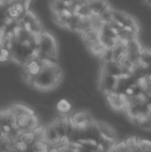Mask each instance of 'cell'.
<instances>
[{
  "label": "cell",
  "instance_id": "5b68a950",
  "mask_svg": "<svg viewBox=\"0 0 151 152\" xmlns=\"http://www.w3.org/2000/svg\"><path fill=\"white\" fill-rule=\"evenodd\" d=\"M100 72L106 73V74H109V75H111L114 77H120L123 76L122 67L120 66V64L117 61H114V60L102 61Z\"/></svg>",
  "mask_w": 151,
  "mask_h": 152
},
{
  "label": "cell",
  "instance_id": "3957f363",
  "mask_svg": "<svg viewBox=\"0 0 151 152\" xmlns=\"http://www.w3.org/2000/svg\"><path fill=\"white\" fill-rule=\"evenodd\" d=\"M118 80H119V77H114L106 73L100 72L98 86H99L101 92L103 94V95L108 93L117 91Z\"/></svg>",
  "mask_w": 151,
  "mask_h": 152
},
{
  "label": "cell",
  "instance_id": "52a82bcc",
  "mask_svg": "<svg viewBox=\"0 0 151 152\" xmlns=\"http://www.w3.org/2000/svg\"><path fill=\"white\" fill-rule=\"evenodd\" d=\"M54 109L59 115L69 116L73 112V103L69 98H61L56 102Z\"/></svg>",
  "mask_w": 151,
  "mask_h": 152
},
{
  "label": "cell",
  "instance_id": "2e32d148",
  "mask_svg": "<svg viewBox=\"0 0 151 152\" xmlns=\"http://www.w3.org/2000/svg\"><path fill=\"white\" fill-rule=\"evenodd\" d=\"M145 1H146V3H148V4H151V0H145Z\"/></svg>",
  "mask_w": 151,
  "mask_h": 152
},
{
  "label": "cell",
  "instance_id": "30bf717a",
  "mask_svg": "<svg viewBox=\"0 0 151 152\" xmlns=\"http://www.w3.org/2000/svg\"><path fill=\"white\" fill-rule=\"evenodd\" d=\"M126 54V48L125 42L117 40L116 45L112 47V57L114 61H119L124 55Z\"/></svg>",
  "mask_w": 151,
  "mask_h": 152
},
{
  "label": "cell",
  "instance_id": "4fadbf2b",
  "mask_svg": "<svg viewBox=\"0 0 151 152\" xmlns=\"http://www.w3.org/2000/svg\"><path fill=\"white\" fill-rule=\"evenodd\" d=\"M28 151H49V143L45 141L36 140L30 146Z\"/></svg>",
  "mask_w": 151,
  "mask_h": 152
},
{
  "label": "cell",
  "instance_id": "7a4b0ae2",
  "mask_svg": "<svg viewBox=\"0 0 151 152\" xmlns=\"http://www.w3.org/2000/svg\"><path fill=\"white\" fill-rule=\"evenodd\" d=\"M15 125L20 131H33L39 126V120L36 114L23 113L15 117Z\"/></svg>",
  "mask_w": 151,
  "mask_h": 152
},
{
  "label": "cell",
  "instance_id": "277c9868",
  "mask_svg": "<svg viewBox=\"0 0 151 152\" xmlns=\"http://www.w3.org/2000/svg\"><path fill=\"white\" fill-rule=\"evenodd\" d=\"M69 118L78 127H85L95 120L93 114L89 110L83 109L73 111L69 115Z\"/></svg>",
  "mask_w": 151,
  "mask_h": 152
},
{
  "label": "cell",
  "instance_id": "8992f818",
  "mask_svg": "<svg viewBox=\"0 0 151 152\" xmlns=\"http://www.w3.org/2000/svg\"><path fill=\"white\" fill-rule=\"evenodd\" d=\"M86 50L93 55L98 59H101L103 55L104 52L106 51L107 47L100 41V40H93V41H83Z\"/></svg>",
  "mask_w": 151,
  "mask_h": 152
},
{
  "label": "cell",
  "instance_id": "5bb4252c",
  "mask_svg": "<svg viewBox=\"0 0 151 152\" xmlns=\"http://www.w3.org/2000/svg\"><path fill=\"white\" fill-rule=\"evenodd\" d=\"M141 61L147 67L151 68V49H142L141 53Z\"/></svg>",
  "mask_w": 151,
  "mask_h": 152
},
{
  "label": "cell",
  "instance_id": "6da1fadb",
  "mask_svg": "<svg viewBox=\"0 0 151 152\" xmlns=\"http://www.w3.org/2000/svg\"><path fill=\"white\" fill-rule=\"evenodd\" d=\"M37 56L41 59H50L57 61L58 45L55 38L49 32L43 31L36 36Z\"/></svg>",
  "mask_w": 151,
  "mask_h": 152
},
{
  "label": "cell",
  "instance_id": "9a60e30c",
  "mask_svg": "<svg viewBox=\"0 0 151 152\" xmlns=\"http://www.w3.org/2000/svg\"><path fill=\"white\" fill-rule=\"evenodd\" d=\"M139 151H151V141L149 139L139 137L138 143Z\"/></svg>",
  "mask_w": 151,
  "mask_h": 152
},
{
  "label": "cell",
  "instance_id": "9c48e42d",
  "mask_svg": "<svg viewBox=\"0 0 151 152\" xmlns=\"http://www.w3.org/2000/svg\"><path fill=\"white\" fill-rule=\"evenodd\" d=\"M117 142V140L101 135L99 141V151H113Z\"/></svg>",
  "mask_w": 151,
  "mask_h": 152
},
{
  "label": "cell",
  "instance_id": "8fae6325",
  "mask_svg": "<svg viewBox=\"0 0 151 152\" xmlns=\"http://www.w3.org/2000/svg\"><path fill=\"white\" fill-rule=\"evenodd\" d=\"M81 15H79L77 12H71L69 17H68V20H67V24H66V28L69 29V31L72 32H76L77 30L80 20H81Z\"/></svg>",
  "mask_w": 151,
  "mask_h": 152
},
{
  "label": "cell",
  "instance_id": "7c38bea8",
  "mask_svg": "<svg viewBox=\"0 0 151 152\" xmlns=\"http://www.w3.org/2000/svg\"><path fill=\"white\" fill-rule=\"evenodd\" d=\"M80 37L83 41H93V40H99L100 37V30L97 28H92L89 29L82 34H80Z\"/></svg>",
  "mask_w": 151,
  "mask_h": 152
},
{
  "label": "cell",
  "instance_id": "ba28073f",
  "mask_svg": "<svg viewBox=\"0 0 151 152\" xmlns=\"http://www.w3.org/2000/svg\"><path fill=\"white\" fill-rule=\"evenodd\" d=\"M44 139L46 142L53 145L57 144L61 141V138L52 121L48 122V124L44 126Z\"/></svg>",
  "mask_w": 151,
  "mask_h": 152
}]
</instances>
